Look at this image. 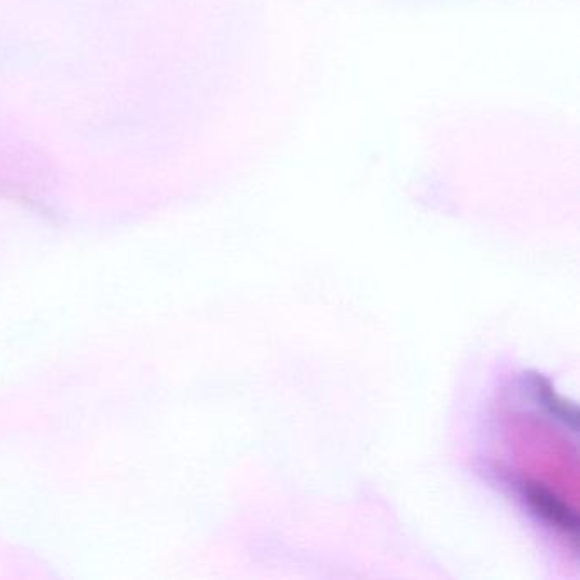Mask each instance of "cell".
I'll return each mask as SVG.
<instances>
[{
  "label": "cell",
  "instance_id": "cell-1",
  "mask_svg": "<svg viewBox=\"0 0 580 580\" xmlns=\"http://www.w3.org/2000/svg\"><path fill=\"white\" fill-rule=\"evenodd\" d=\"M524 492L536 514H540L545 521L563 531L574 543L577 541V516L574 512H570L562 501L555 499L538 484L524 485Z\"/></svg>",
  "mask_w": 580,
  "mask_h": 580
}]
</instances>
